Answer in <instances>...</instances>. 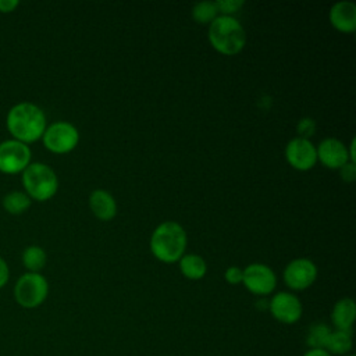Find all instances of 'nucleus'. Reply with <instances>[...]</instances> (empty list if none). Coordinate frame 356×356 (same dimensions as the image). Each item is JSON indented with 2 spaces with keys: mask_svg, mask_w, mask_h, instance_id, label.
Returning <instances> with one entry per match:
<instances>
[{
  "mask_svg": "<svg viewBox=\"0 0 356 356\" xmlns=\"http://www.w3.org/2000/svg\"><path fill=\"white\" fill-rule=\"evenodd\" d=\"M178 261H179V270L185 278L197 281L206 275L207 264L202 256L196 253H188V254H184Z\"/></svg>",
  "mask_w": 356,
  "mask_h": 356,
  "instance_id": "obj_17",
  "label": "nucleus"
},
{
  "mask_svg": "<svg viewBox=\"0 0 356 356\" xmlns=\"http://www.w3.org/2000/svg\"><path fill=\"white\" fill-rule=\"evenodd\" d=\"M31 147L13 138L0 142V172L6 175L22 174L32 163Z\"/></svg>",
  "mask_w": 356,
  "mask_h": 356,
  "instance_id": "obj_7",
  "label": "nucleus"
},
{
  "mask_svg": "<svg viewBox=\"0 0 356 356\" xmlns=\"http://www.w3.org/2000/svg\"><path fill=\"white\" fill-rule=\"evenodd\" d=\"M47 127L44 111L35 103H15L6 115V128L13 139L31 145L42 139Z\"/></svg>",
  "mask_w": 356,
  "mask_h": 356,
  "instance_id": "obj_1",
  "label": "nucleus"
},
{
  "mask_svg": "<svg viewBox=\"0 0 356 356\" xmlns=\"http://www.w3.org/2000/svg\"><path fill=\"white\" fill-rule=\"evenodd\" d=\"M339 172H341V177H342L343 181H346V182L355 181V178H356V167H355V163H352V161L346 163L343 167L339 168Z\"/></svg>",
  "mask_w": 356,
  "mask_h": 356,
  "instance_id": "obj_25",
  "label": "nucleus"
},
{
  "mask_svg": "<svg viewBox=\"0 0 356 356\" xmlns=\"http://www.w3.org/2000/svg\"><path fill=\"white\" fill-rule=\"evenodd\" d=\"M186 232L175 221H164L156 227L150 238L153 256L163 263H175L185 254Z\"/></svg>",
  "mask_w": 356,
  "mask_h": 356,
  "instance_id": "obj_2",
  "label": "nucleus"
},
{
  "mask_svg": "<svg viewBox=\"0 0 356 356\" xmlns=\"http://www.w3.org/2000/svg\"><path fill=\"white\" fill-rule=\"evenodd\" d=\"M242 284L250 293L266 296L274 292L277 286V275L267 264L252 263L243 270Z\"/></svg>",
  "mask_w": 356,
  "mask_h": 356,
  "instance_id": "obj_8",
  "label": "nucleus"
},
{
  "mask_svg": "<svg viewBox=\"0 0 356 356\" xmlns=\"http://www.w3.org/2000/svg\"><path fill=\"white\" fill-rule=\"evenodd\" d=\"M284 282L292 291H305L313 285L317 278L316 264L306 257L293 259L284 270Z\"/></svg>",
  "mask_w": 356,
  "mask_h": 356,
  "instance_id": "obj_10",
  "label": "nucleus"
},
{
  "mask_svg": "<svg viewBox=\"0 0 356 356\" xmlns=\"http://www.w3.org/2000/svg\"><path fill=\"white\" fill-rule=\"evenodd\" d=\"M331 332V327L325 323H314L307 328L306 345L309 349H324L325 341Z\"/></svg>",
  "mask_w": 356,
  "mask_h": 356,
  "instance_id": "obj_20",
  "label": "nucleus"
},
{
  "mask_svg": "<svg viewBox=\"0 0 356 356\" xmlns=\"http://www.w3.org/2000/svg\"><path fill=\"white\" fill-rule=\"evenodd\" d=\"M302 356H332L325 349H307Z\"/></svg>",
  "mask_w": 356,
  "mask_h": 356,
  "instance_id": "obj_28",
  "label": "nucleus"
},
{
  "mask_svg": "<svg viewBox=\"0 0 356 356\" xmlns=\"http://www.w3.org/2000/svg\"><path fill=\"white\" fill-rule=\"evenodd\" d=\"M24 192L31 200H50L58 191V178L54 170L44 163H31L21 174Z\"/></svg>",
  "mask_w": 356,
  "mask_h": 356,
  "instance_id": "obj_4",
  "label": "nucleus"
},
{
  "mask_svg": "<svg viewBox=\"0 0 356 356\" xmlns=\"http://www.w3.org/2000/svg\"><path fill=\"white\" fill-rule=\"evenodd\" d=\"M49 295V282L40 273H25L14 285V299L24 309L39 307Z\"/></svg>",
  "mask_w": 356,
  "mask_h": 356,
  "instance_id": "obj_5",
  "label": "nucleus"
},
{
  "mask_svg": "<svg viewBox=\"0 0 356 356\" xmlns=\"http://www.w3.org/2000/svg\"><path fill=\"white\" fill-rule=\"evenodd\" d=\"M316 152L317 160L331 170H339L350 161L348 147L337 138H327L321 140L318 147H316Z\"/></svg>",
  "mask_w": 356,
  "mask_h": 356,
  "instance_id": "obj_12",
  "label": "nucleus"
},
{
  "mask_svg": "<svg viewBox=\"0 0 356 356\" xmlns=\"http://www.w3.org/2000/svg\"><path fill=\"white\" fill-rule=\"evenodd\" d=\"M218 10L216 1H200L196 3L192 8V17L197 24H210L217 18Z\"/></svg>",
  "mask_w": 356,
  "mask_h": 356,
  "instance_id": "obj_21",
  "label": "nucleus"
},
{
  "mask_svg": "<svg viewBox=\"0 0 356 356\" xmlns=\"http://www.w3.org/2000/svg\"><path fill=\"white\" fill-rule=\"evenodd\" d=\"M31 197L24 191H10L1 199L3 209L13 216L24 214L31 207Z\"/></svg>",
  "mask_w": 356,
  "mask_h": 356,
  "instance_id": "obj_18",
  "label": "nucleus"
},
{
  "mask_svg": "<svg viewBox=\"0 0 356 356\" xmlns=\"http://www.w3.org/2000/svg\"><path fill=\"white\" fill-rule=\"evenodd\" d=\"M216 4H217V10H218V13H221V15L232 17V14L236 13L243 6V1L242 0H218V1H216Z\"/></svg>",
  "mask_w": 356,
  "mask_h": 356,
  "instance_id": "obj_22",
  "label": "nucleus"
},
{
  "mask_svg": "<svg viewBox=\"0 0 356 356\" xmlns=\"http://www.w3.org/2000/svg\"><path fill=\"white\" fill-rule=\"evenodd\" d=\"M356 317V305L352 298H342L337 300L331 310V323L335 330L352 331Z\"/></svg>",
  "mask_w": 356,
  "mask_h": 356,
  "instance_id": "obj_14",
  "label": "nucleus"
},
{
  "mask_svg": "<svg viewBox=\"0 0 356 356\" xmlns=\"http://www.w3.org/2000/svg\"><path fill=\"white\" fill-rule=\"evenodd\" d=\"M331 25L343 33H352L356 29V4L352 1H338L330 8Z\"/></svg>",
  "mask_w": 356,
  "mask_h": 356,
  "instance_id": "obj_13",
  "label": "nucleus"
},
{
  "mask_svg": "<svg viewBox=\"0 0 356 356\" xmlns=\"http://www.w3.org/2000/svg\"><path fill=\"white\" fill-rule=\"evenodd\" d=\"M286 161L299 171H307L317 163V152L314 145L305 138H293L285 147Z\"/></svg>",
  "mask_w": 356,
  "mask_h": 356,
  "instance_id": "obj_11",
  "label": "nucleus"
},
{
  "mask_svg": "<svg viewBox=\"0 0 356 356\" xmlns=\"http://www.w3.org/2000/svg\"><path fill=\"white\" fill-rule=\"evenodd\" d=\"M242 277H243V270L236 267V266H231L225 270L224 273V278L228 284L231 285H238L242 284Z\"/></svg>",
  "mask_w": 356,
  "mask_h": 356,
  "instance_id": "obj_24",
  "label": "nucleus"
},
{
  "mask_svg": "<svg viewBox=\"0 0 356 356\" xmlns=\"http://www.w3.org/2000/svg\"><path fill=\"white\" fill-rule=\"evenodd\" d=\"M207 38L213 49L224 56H235L246 44L245 28L229 15H217L209 25Z\"/></svg>",
  "mask_w": 356,
  "mask_h": 356,
  "instance_id": "obj_3",
  "label": "nucleus"
},
{
  "mask_svg": "<svg viewBox=\"0 0 356 356\" xmlns=\"http://www.w3.org/2000/svg\"><path fill=\"white\" fill-rule=\"evenodd\" d=\"M298 132H299V138H305V139H309L314 132H316V122L312 118H302L299 122H298V127H296Z\"/></svg>",
  "mask_w": 356,
  "mask_h": 356,
  "instance_id": "obj_23",
  "label": "nucleus"
},
{
  "mask_svg": "<svg viewBox=\"0 0 356 356\" xmlns=\"http://www.w3.org/2000/svg\"><path fill=\"white\" fill-rule=\"evenodd\" d=\"M22 264L26 273H40L47 261V254L43 248L38 245H29L21 254Z\"/></svg>",
  "mask_w": 356,
  "mask_h": 356,
  "instance_id": "obj_19",
  "label": "nucleus"
},
{
  "mask_svg": "<svg viewBox=\"0 0 356 356\" xmlns=\"http://www.w3.org/2000/svg\"><path fill=\"white\" fill-rule=\"evenodd\" d=\"M268 310L274 320L282 324H295L303 314L300 299L295 293L286 291L274 293L268 302Z\"/></svg>",
  "mask_w": 356,
  "mask_h": 356,
  "instance_id": "obj_9",
  "label": "nucleus"
},
{
  "mask_svg": "<svg viewBox=\"0 0 356 356\" xmlns=\"http://www.w3.org/2000/svg\"><path fill=\"white\" fill-rule=\"evenodd\" d=\"M42 142L49 152L54 154H65L76 147L79 132L76 127L68 121H56L46 127Z\"/></svg>",
  "mask_w": 356,
  "mask_h": 356,
  "instance_id": "obj_6",
  "label": "nucleus"
},
{
  "mask_svg": "<svg viewBox=\"0 0 356 356\" xmlns=\"http://www.w3.org/2000/svg\"><path fill=\"white\" fill-rule=\"evenodd\" d=\"M89 207L92 213L103 221L114 218L117 214V203L111 193L104 189H95L89 196Z\"/></svg>",
  "mask_w": 356,
  "mask_h": 356,
  "instance_id": "obj_15",
  "label": "nucleus"
},
{
  "mask_svg": "<svg viewBox=\"0 0 356 356\" xmlns=\"http://www.w3.org/2000/svg\"><path fill=\"white\" fill-rule=\"evenodd\" d=\"M353 339L350 331H341V330H331L324 349L332 356H345L352 352Z\"/></svg>",
  "mask_w": 356,
  "mask_h": 356,
  "instance_id": "obj_16",
  "label": "nucleus"
},
{
  "mask_svg": "<svg viewBox=\"0 0 356 356\" xmlns=\"http://www.w3.org/2000/svg\"><path fill=\"white\" fill-rule=\"evenodd\" d=\"M19 6L18 0H0V13L8 14L13 13Z\"/></svg>",
  "mask_w": 356,
  "mask_h": 356,
  "instance_id": "obj_27",
  "label": "nucleus"
},
{
  "mask_svg": "<svg viewBox=\"0 0 356 356\" xmlns=\"http://www.w3.org/2000/svg\"><path fill=\"white\" fill-rule=\"evenodd\" d=\"M345 356H355L353 353H349V355H345Z\"/></svg>",
  "mask_w": 356,
  "mask_h": 356,
  "instance_id": "obj_29",
  "label": "nucleus"
},
{
  "mask_svg": "<svg viewBox=\"0 0 356 356\" xmlns=\"http://www.w3.org/2000/svg\"><path fill=\"white\" fill-rule=\"evenodd\" d=\"M10 280V267L7 261L0 256V289L8 282Z\"/></svg>",
  "mask_w": 356,
  "mask_h": 356,
  "instance_id": "obj_26",
  "label": "nucleus"
}]
</instances>
